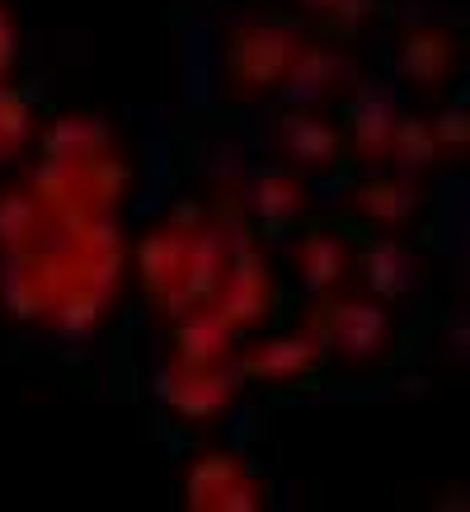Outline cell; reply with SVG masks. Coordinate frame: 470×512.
I'll list each match as a JSON object with an SVG mask.
<instances>
[{"instance_id": "cell-1", "label": "cell", "mask_w": 470, "mask_h": 512, "mask_svg": "<svg viewBox=\"0 0 470 512\" xmlns=\"http://www.w3.org/2000/svg\"><path fill=\"white\" fill-rule=\"evenodd\" d=\"M306 43L292 24H278V19H250V24H235L231 38H226V94L235 104L245 99H264L282 85L287 66L297 57V47Z\"/></svg>"}, {"instance_id": "cell-2", "label": "cell", "mask_w": 470, "mask_h": 512, "mask_svg": "<svg viewBox=\"0 0 470 512\" xmlns=\"http://www.w3.org/2000/svg\"><path fill=\"white\" fill-rule=\"evenodd\" d=\"M306 325L325 339L334 357H344L348 367H372L391 348V311L381 301H320Z\"/></svg>"}, {"instance_id": "cell-3", "label": "cell", "mask_w": 470, "mask_h": 512, "mask_svg": "<svg viewBox=\"0 0 470 512\" xmlns=\"http://www.w3.org/2000/svg\"><path fill=\"white\" fill-rule=\"evenodd\" d=\"M273 141H278V156L287 160V170L297 174H325L344 156L339 123L325 109H315V104H297L292 113H282Z\"/></svg>"}, {"instance_id": "cell-4", "label": "cell", "mask_w": 470, "mask_h": 512, "mask_svg": "<svg viewBox=\"0 0 470 512\" xmlns=\"http://www.w3.org/2000/svg\"><path fill=\"white\" fill-rule=\"evenodd\" d=\"M268 301H273V273H268V259L254 245H240L235 249V264H226V278H221V287H217L212 311L240 334V329H254L259 320H264Z\"/></svg>"}, {"instance_id": "cell-5", "label": "cell", "mask_w": 470, "mask_h": 512, "mask_svg": "<svg viewBox=\"0 0 470 512\" xmlns=\"http://www.w3.org/2000/svg\"><path fill=\"white\" fill-rule=\"evenodd\" d=\"M264 484L250 480L245 466L226 451H203L188 470V508H264Z\"/></svg>"}, {"instance_id": "cell-6", "label": "cell", "mask_w": 470, "mask_h": 512, "mask_svg": "<svg viewBox=\"0 0 470 512\" xmlns=\"http://www.w3.org/2000/svg\"><path fill=\"white\" fill-rule=\"evenodd\" d=\"M325 357H329L325 339H320L311 325H301V329H292V334H278V339L250 348V353L240 357V376L268 381V386H278V381H306Z\"/></svg>"}, {"instance_id": "cell-7", "label": "cell", "mask_w": 470, "mask_h": 512, "mask_svg": "<svg viewBox=\"0 0 470 512\" xmlns=\"http://www.w3.org/2000/svg\"><path fill=\"white\" fill-rule=\"evenodd\" d=\"M231 395H235L231 362L226 367H184V362H174L170 372L160 376V400L188 423L217 419L221 409L231 404Z\"/></svg>"}, {"instance_id": "cell-8", "label": "cell", "mask_w": 470, "mask_h": 512, "mask_svg": "<svg viewBox=\"0 0 470 512\" xmlns=\"http://www.w3.org/2000/svg\"><path fill=\"white\" fill-rule=\"evenodd\" d=\"M348 212L362 217L367 226H376V231L400 235V231H409L414 217L423 212V193L405 174H367V179L353 184V193H348Z\"/></svg>"}, {"instance_id": "cell-9", "label": "cell", "mask_w": 470, "mask_h": 512, "mask_svg": "<svg viewBox=\"0 0 470 512\" xmlns=\"http://www.w3.org/2000/svg\"><path fill=\"white\" fill-rule=\"evenodd\" d=\"M348 85H353L348 52H339V47H329V43H301L278 90H287L297 104H315L320 109L329 99H339Z\"/></svg>"}, {"instance_id": "cell-10", "label": "cell", "mask_w": 470, "mask_h": 512, "mask_svg": "<svg viewBox=\"0 0 470 512\" xmlns=\"http://www.w3.org/2000/svg\"><path fill=\"white\" fill-rule=\"evenodd\" d=\"M188 221L193 217L165 221V226H156L137 249L141 287H146V296H151L156 306H165V301L174 296V287H179V278H184L188 245H193V231H198V226H188Z\"/></svg>"}, {"instance_id": "cell-11", "label": "cell", "mask_w": 470, "mask_h": 512, "mask_svg": "<svg viewBox=\"0 0 470 512\" xmlns=\"http://www.w3.org/2000/svg\"><path fill=\"white\" fill-rule=\"evenodd\" d=\"M306 184H301L297 170H259L240 184V207L250 212L259 226L268 231H282L306 212Z\"/></svg>"}, {"instance_id": "cell-12", "label": "cell", "mask_w": 470, "mask_h": 512, "mask_svg": "<svg viewBox=\"0 0 470 512\" xmlns=\"http://www.w3.org/2000/svg\"><path fill=\"white\" fill-rule=\"evenodd\" d=\"M395 104L381 90H358L348 99V123L339 127L344 132V146H353V156L362 165H386L391 156V132H395Z\"/></svg>"}, {"instance_id": "cell-13", "label": "cell", "mask_w": 470, "mask_h": 512, "mask_svg": "<svg viewBox=\"0 0 470 512\" xmlns=\"http://www.w3.org/2000/svg\"><path fill=\"white\" fill-rule=\"evenodd\" d=\"M456 33L438 29V24H414L400 38V76L414 85V90H438L442 80L452 76L456 66Z\"/></svg>"}, {"instance_id": "cell-14", "label": "cell", "mask_w": 470, "mask_h": 512, "mask_svg": "<svg viewBox=\"0 0 470 512\" xmlns=\"http://www.w3.org/2000/svg\"><path fill=\"white\" fill-rule=\"evenodd\" d=\"M292 264H297V278L306 282L311 292L329 296L353 278V249H348V240H339L334 231H311V235H301Z\"/></svg>"}, {"instance_id": "cell-15", "label": "cell", "mask_w": 470, "mask_h": 512, "mask_svg": "<svg viewBox=\"0 0 470 512\" xmlns=\"http://www.w3.org/2000/svg\"><path fill=\"white\" fill-rule=\"evenodd\" d=\"M231 339L235 329L212 306L188 311L179 315V329H174V362H184V367H226L231 362Z\"/></svg>"}, {"instance_id": "cell-16", "label": "cell", "mask_w": 470, "mask_h": 512, "mask_svg": "<svg viewBox=\"0 0 470 512\" xmlns=\"http://www.w3.org/2000/svg\"><path fill=\"white\" fill-rule=\"evenodd\" d=\"M47 221H52V212H47V202L38 198L33 184L5 188V193H0V254H5V259H10V254H33Z\"/></svg>"}, {"instance_id": "cell-17", "label": "cell", "mask_w": 470, "mask_h": 512, "mask_svg": "<svg viewBox=\"0 0 470 512\" xmlns=\"http://www.w3.org/2000/svg\"><path fill=\"white\" fill-rule=\"evenodd\" d=\"M43 151H47V165L76 170V165H94V160L113 156V141L99 127V118H62V123L47 127Z\"/></svg>"}, {"instance_id": "cell-18", "label": "cell", "mask_w": 470, "mask_h": 512, "mask_svg": "<svg viewBox=\"0 0 470 512\" xmlns=\"http://www.w3.org/2000/svg\"><path fill=\"white\" fill-rule=\"evenodd\" d=\"M414 278H419V264H414V254H409L405 240L386 235V240H376V245L362 249V282H367L381 301H400V296L414 287Z\"/></svg>"}, {"instance_id": "cell-19", "label": "cell", "mask_w": 470, "mask_h": 512, "mask_svg": "<svg viewBox=\"0 0 470 512\" xmlns=\"http://www.w3.org/2000/svg\"><path fill=\"white\" fill-rule=\"evenodd\" d=\"M433 160H438L433 127L423 123V118H395L391 156H386V165H400V170H428Z\"/></svg>"}, {"instance_id": "cell-20", "label": "cell", "mask_w": 470, "mask_h": 512, "mask_svg": "<svg viewBox=\"0 0 470 512\" xmlns=\"http://www.w3.org/2000/svg\"><path fill=\"white\" fill-rule=\"evenodd\" d=\"M297 5L329 33H358L376 15V0H297Z\"/></svg>"}, {"instance_id": "cell-21", "label": "cell", "mask_w": 470, "mask_h": 512, "mask_svg": "<svg viewBox=\"0 0 470 512\" xmlns=\"http://www.w3.org/2000/svg\"><path fill=\"white\" fill-rule=\"evenodd\" d=\"M428 127H433V146H438V156H461V146H466V137H470L466 113L447 109L438 123H428Z\"/></svg>"}, {"instance_id": "cell-22", "label": "cell", "mask_w": 470, "mask_h": 512, "mask_svg": "<svg viewBox=\"0 0 470 512\" xmlns=\"http://www.w3.org/2000/svg\"><path fill=\"white\" fill-rule=\"evenodd\" d=\"M10 66H15V24H10V10L0 0V80L10 76Z\"/></svg>"}, {"instance_id": "cell-23", "label": "cell", "mask_w": 470, "mask_h": 512, "mask_svg": "<svg viewBox=\"0 0 470 512\" xmlns=\"http://www.w3.org/2000/svg\"><path fill=\"white\" fill-rule=\"evenodd\" d=\"M5 156H15V151H10V141H5V132H0V160Z\"/></svg>"}]
</instances>
